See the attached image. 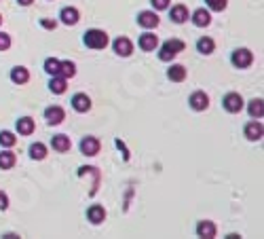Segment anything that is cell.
Masks as SVG:
<instances>
[{"label":"cell","instance_id":"22","mask_svg":"<svg viewBox=\"0 0 264 239\" xmlns=\"http://www.w3.org/2000/svg\"><path fill=\"white\" fill-rule=\"evenodd\" d=\"M32 131H34V121L30 116H21L17 121V134L19 136H30Z\"/></svg>","mask_w":264,"mask_h":239},{"label":"cell","instance_id":"2","mask_svg":"<svg viewBox=\"0 0 264 239\" xmlns=\"http://www.w3.org/2000/svg\"><path fill=\"white\" fill-rule=\"evenodd\" d=\"M186 49V45L182 41H178V38H171V41H165L161 45V49H159V59L161 62H171V59L178 55V53H182Z\"/></svg>","mask_w":264,"mask_h":239},{"label":"cell","instance_id":"30","mask_svg":"<svg viewBox=\"0 0 264 239\" xmlns=\"http://www.w3.org/2000/svg\"><path fill=\"white\" fill-rule=\"evenodd\" d=\"M205 5L211 9V11H224L229 0H205Z\"/></svg>","mask_w":264,"mask_h":239},{"label":"cell","instance_id":"13","mask_svg":"<svg viewBox=\"0 0 264 239\" xmlns=\"http://www.w3.org/2000/svg\"><path fill=\"white\" fill-rule=\"evenodd\" d=\"M190 19H193V23L197 28H205V26H209V23H211V13H209V11H205V9H197Z\"/></svg>","mask_w":264,"mask_h":239},{"label":"cell","instance_id":"19","mask_svg":"<svg viewBox=\"0 0 264 239\" xmlns=\"http://www.w3.org/2000/svg\"><path fill=\"white\" fill-rule=\"evenodd\" d=\"M245 138H247V140H251V142L260 140V138H262V125H260L258 121H251V123H247V125H245Z\"/></svg>","mask_w":264,"mask_h":239},{"label":"cell","instance_id":"9","mask_svg":"<svg viewBox=\"0 0 264 239\" xmlns=\"http://www.w3.org/2000/svg\"><path fill=\"white\" fill-rule=\"evenodd\" d=\"M138 45H140L142 51H157L159 49V38H157V34L144 32L140 36V41H138Z\"/></svg>","mask_w":264,"mask_h":239},{"label":"cell","instance_id":"4","mask_svg":"<svg viewBox=\"0 0 264 239\" xmlns=\"http://www.w3.org/2000/svg\"><path fill=\"white\" fill-rule=\"evenodd\" d=\"M231 62L235 68H249L251 62H254V55H251L249 49H237L231 55Z\"/></svg>","mask_w":264,"mask_h":239},{"label":"cell","instance_id":"34","mask_svg":"<svg viewBox=\"0 0 264 239\" xmlns=\"http://www.w3.org/2000/svg\"><path fill=\"white\" fill-rule=\"evenodd\" d=\"M17 3H19L21 7H30V5L34 3V0H17Z\"/></svg>","mask_w":264,"mask_h":239},{"label":"cell","instance_id":"12","mask_svg":"<svg viewBox=\"0 0 264 239\" xmlns=\"http://www.w3.org/2000/svg\"><path fill=\"white\" fill-rule=\"evenodd\" d=\"M59 17H62V23H66V26H76L78 19H80V13H78V9H74V7H64L62 13H59Z\"/></svg>","mask_w":264,"mask_h":239},{"label":"cell","instance_id":"10","mask_svg":"<svg viewBox=\"0 0 264 239\" xmlns=\"http://www.w3.org/2000/svg\"><path fill=\"white\" fill-rule=\"evenodd\" d=\"M45 118L49 125H59L66 118V112H64L62 106H49V108L45 110Z\"/></svg>","mask_w":264,"mask_h":239},{"label":"cell","instance_id":"15","mask_svg":"<svg viewBox=\"0 0 264 239\" xmlns=\"http://www.w3.org/2000/svg\"><path fill=\"white\" fill-rule=\"evenodd\" d=\"M197 235L199 237H205V239H211L215 237V224L211 220H201L197 224Z\"/></svg>","mask_w":264,"mask_h":239},{"label":"cell","instance_id":"26","mask_svg":"<svg viewBox=\"0 0 264 239\" xmlns=\"http://www.w3.org/2000/svg\"><path fill=\"white\" fill-rule=\"evenodd\" d=\"M249 116H254V118H260L262 114H264V104H262V100L258 98V100H251L249 102Z\"/></svg>","mask_w":264,"mask_h":239},{"label":"cell","instance_id":"3","mask_svg":"<svg viewBox=\"0 0 264 239\" xmlns=\"http://www.w3.org/2000/svg\"><path fill=\"white\" fill-rule=\"evenodd\" d=\"M222 106H224V108L229 110L231 114H237V112H241V108H243V98H241L239 93L231 91V93H226V95H224Z\"/></svg>","mask_w":264,"mask_h":239},{"label":"cell","instance_id":"7","mask_svg":"<svg viewBox=\"0 0 264 239\" xmlns=\"http://www.w3.org/2000/svg\"><path fill=\"white\" fill-rule=\"evenodd\" d=\"M188 104H190V108H193V110L201 112V110H205L207 106H209V98H207L205 91H195V93L188 98Z\"/></svg>","mask_w":264,"mask_h":239},{"label":"cell","instance_id":"28","mask_svg":"<svg viewBox=\"0 0 264 239\" xmlns=\"http://www.w3.org/2000/svg\"><path fill=\"white\" fill-rule=\"evenodd\" d=\"M15 142H17V136L13 134V131H0V146L11 148Z\"/></svg>","mask_w":264,"mask_h":239},{"label":"cell","instance_id":"6","mask_svg":"<svg viewBox=\"0 0 264 239\" xmlns=\"http://www.w3.org/2000/svg\"><path fill=\"white\" fill-rule=\"evenodd\" d=\"M112 49L116 55L121 57H129L131 53H134V43H131L127 36H118L114 43H112Z\"/></svg>","mask_w":264,"mask_h":239},{"label":"cell","instance_id":"11","mask_svg":"<svg viewBox=\"0 0 264 239\" xmlns=\"http://www.w3.org/2000/svg\"><path fill=\"white\" fill-rule=\"evenodd\" d=\"M72 108L76 112H87L91 108V98L87 93H74L72 95Z\"/></svg>","mask_w":264,"mask_h":239},{"label":"cell","instance_id":"33","mask_svg":"<svg viewBox=\"0 0 264 239\" xmlns=\"http://www.w3.org/2000/svg\"><path fill=\"white\" fill-rule=\"evenodd\" d=\"M40 23H42V28H47V30H55V26H57V21H51V19H42Z\"/></svg>","mask_w":264,"mask_h":239},{"label":"cell","instance_id":"21","mask_svg":"<svg viewBox=\"0 0 264 239\" xmlns=\"http://www.w3.org/2000/svg\"><path fill=\"white\" fill-rule=\"evenodd\" d=\"M167 76H169V81H173V83H182L186 78V68L182 64H173L169 70H167Z\"/></svg>","mask_w":264,"mask_h":239},{"label":"cell","instance_id":"18","mask_svg":"<svg viewBox=\"0 0 264 239\" xmlns=\"http://www.w3.org/2000/svg\"><path fill=\"white\" fill-rule=\"evenodd\" d=\"M49 89H51L53 93H57V95H62V93L68 89V78H64L62 74H55V76H51Z\"/></svg>","mask_w":264,"mask_h":239},{"label":"cell","instance_id":"24","mask_svg":"<svg viewBox=\"0 0 264 239\" xmlns=\"http://www.w3.org/2000/svg\"><path fill=\"white\" fill-rule=\"evenodd\" d=\"M15 152H11V150H3L0 152V170H11V167L15 165Z\"/></svg>","mask_w":264,"mask_h":239},{"label":"cell","instance_id":"1","mask_svg":"<svg viewBox=\"0 0 264 239\" xmlns=\"http://www.w3.org/2000/svg\"><path fill=\"white\" fill-rule=\"evenodd\" d=\"M82 43H85L89 49H106L108 43H110V38H108V34L104 30H98V28H93V30H87L85 32V36H82Z\"/></svg>","mask_w":264,"mask_h":239},{"label":"cell","instance_id":"17","mask_svg":"<svg viewBox=\"0 0 264 239\" xmlns=\"http://www.w3.org/2000/svg\"><path fill=\"white\" fill-rule=\"evenodd\" d=\"M169 17H171L173 23H184V21L190 17V13H188V9H186L184 5H175V7H171Z\"/></svg>","mask_w":264,"mask_h":239},{"label":"cell","instance_id":"29","mask_svg":"<svg viewBox=\"0 0 264 239\" xmlns=\"http://www.w3.org/2000/svg\"><path fill=\"white\" fill-rule=\"evenodd\" d=\"M59 66H62V62H59V59L49 57V59H47V62H45V70H47V74H51V76L59 74Z\"/></svg>","mask_w":264,"mask_h":239},{"label":"cell","instance_id":"31","mask_svg":"<svg viewBox=\"0 0 264 239\" xmlns=\"http://www.w3.org/2000/svg\"><path fill=\"white\" fill-rule=\"evenodd\" d=\"M11 47V36L7 32H0V51H7Z\"/></svg>","mask_w":264,"mask_h":239},{"label":"cell","instance_id":"16","mask_svg":"<svg viewBox=\"0 0 264 239\" xmlns=\"http://www.w3.org/2000/svg\"><path fill=\"white\" fill-rule=\"evenodd\" d=\"M51 146H53V150H57V152H68V150H70V146H72V142H70V138H68V136L59 134V136H53V140H51Z\"/></svg>","mask_w":264,"mask_h":239},{"label":"cell","instance_id":"5","mask_svg":"<svg viewBox=\"0 0 264 239\" xmlns=\"http://www.w3.org/2000/svg\"><path fill=\"white\" fill-rule=\"evenodd\" d=\"M80 152L85 154V157H95V154L100 152V140L93 138V136H87L80 140Z\"/></svg>","mask_w":264,"mask_h":239},{"label":"cell","instance_id":"32","mask_svg":"<svg viewBox=\"0 0 264 239\" xmlns=\"http://www.w3.org/2000/svg\"><path fill=\"white\" fill-rule=\"evenodd\" d=\"M152 7L157 9V11H165V9H169V0H150Z\"/></svg>","mask_w":264,"mask_h":239},{"label":"cell","instance_id":"35","mask_svg":"<svg viewBox=\"0 0 264 239\" xmlns=\"http://www.w3.org/2000/svg\"><path fill=\"white\" fill-rule=\"evenodd\" d=\"M0 23H3V15H0Z\"/></svg>","mask_w":264,"mask_h":239},{"label":"cell","instance_id":"20","mask_svg":"<svg viewBox=\"0 0 264 239\" xmlns=\"http://www.w3.org/2000/svg\"><path fill=\"white\" fill-rule=\"evenodd\" d=\"M87 218H89L93 224H100V222L106 220V210H104L102 206H91V208L87 210Z\"/></svg>","mask_w":264,"mask_h":239},{"label":"cell","instance_id":"27","mask_svg":"<svg viewBox=\"0 0 264 239\" xmlns=\"http://www.w3.org/2000/svg\"><path fill=\"white\" fill-rule=\"evenodd\" d=\"M59 74H62L64 78H72L76 74V66H74V62H62V66H59Z\"/></svg>","mask_w":264,"mask_h":239},{"label":"cell","instance_id":"23","mask_svg":"<svg viewBox=\"0 0 264 239\" xmlns=\"http://www.w3.org/2000/svg\"><path fill=\"white\" fill-rule=\"evenodd\" d=\"M213 49H215V43H213L209 36H201V38L197 41V51H199V53L209 55V53H213Z\"/></svg>","mask_w":264,"mask_h":239},{"label":"cell","instance_id":"14","mask_svg":"<svg viewBox=\"0 0 264 239\" xmlns=\"http://www.w3.org/2000/svg\"><path fill=\"white\" fill-rule=\"evenodd\" d=\"M11 81H13L15 85H26V83L30 81V72H28V68H23V66H15L13 70H11Z\"/></svg>","mask_w":264,"mask_h":239},{"label":"cell","instance_id":"25","mask_svg":"<svg viewBox=\"0 0 264 239\" xmlns=\"http://www.w3.org/2000/svg\"><path fill=\"white\" fill-rule=\"evenodd\" d=\"M30 157H32L34 161H42V159L47 157V146L40 144V142L32 144V146H30Z\"/></svg>","mask_w":264,"mask_h":239},{"label":"cell","instance_id":"8","mask_svg":"<svg viewBox=\"0 0 264 239\" xmlns=\"http://www.w3.org/2000/svg\"><path fill=\"white\" fill-rule=\"evenodd\" d=\"M159 15L154 13V11H142V13L138 15V23L144 28V30H152V28H157L159 26Z\"/></svg>","mask_w":264,"mask_h":239}]
</instances>
